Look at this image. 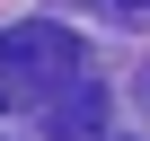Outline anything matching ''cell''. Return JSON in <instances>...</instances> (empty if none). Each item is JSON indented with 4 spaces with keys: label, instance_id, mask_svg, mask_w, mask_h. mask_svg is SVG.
Returning <instances> with one entry per match:
<instances>
[{
    "label": "cell",
    "instance_id": "obj_1",
    "mask_svg": "<svg viewBox=\"0 0 150 141\" xmlns=\"http://www.w3.org/2000/svg\"><path fill=\"white\" fill-rule=\"evenodd\" d=\"M0 70H9V80L44 106V97H62V88H80V80H88V53H80V35H71V27L27 18V27L0 35Z\"/></svg>",
    "mask_w": 150,
    "mask_h": 141
},
{
    "label": "cell",
    "instance_id": "obj_2",
    "mask_svg": "<svg viewBox=\"0 0 150 141\" xmlns=\"http://www.w3.org/2000/svg\"><path fill=\"white\" fill-rule=\"evenodd\" d=\"M97 123H106V97H97V80H80V88L44 97V132H53V141H88Z\"/></svg>",
    "mask_w": 150,
    "mask_h": 141
},
{
    "label": "cell",
    "instance_id": "obj_3",
    "mask_svg": "<svg viewBox=\"0 0 150 141\" xmlns=\"http://www.w3.org/2000/svg\"><path fill=\"white\" fill-rule=\"evenodd\" d=\"M106 9H132V18H141V9H150V0H106Z\"/></svg>",
    "mask_w": 150,
    "mask_h": 141
}]
</instances>
